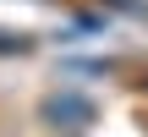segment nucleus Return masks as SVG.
Wrapping results in <instances>:
<instances>
[{
	"mask_svg": "<svg viewBox=\"0 0 148 137\" xmlns=\"http://www.w3.org/2000/svg\"><path fill=\"white\" fill-rule=\"evenodd\" d=\"M93 99L88 93H77V88H60V93H49L44 99V121L49 126H66V132H82V126H93Z\"/></svg>",
	"mask_w": 148,
	"mask_h": 137,
	"instance_id": "nucleus-1",
	"label": "nucleus"
}]
</instances>
